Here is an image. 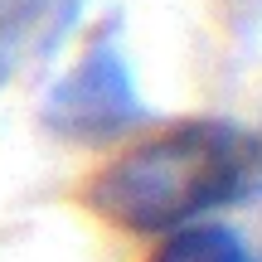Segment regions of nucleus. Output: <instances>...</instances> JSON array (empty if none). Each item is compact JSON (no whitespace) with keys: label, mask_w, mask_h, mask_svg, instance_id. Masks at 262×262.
I'll return each mask as SVG.
<instances>
[{"label":"nucleus","mask_w":262,"mask_h":262,"mask_svg":"<svg viewBox=\"0 0 262 262\" xmlns=\"http://www.w3.org/2000/svg\"><path fill=\"white\" fill-rule=\"evenodd\" d=\"M39 117L54 136L78 141V146H97V141L131 131L141 122V93H136L126 58L112 44H93L49 88Z\"/></svg>","instance_id":"f03ea898"},{"label":"nucleus","mask_w":262,"mask_h":262,"mask_svg":"<svg viewBox=\"0 0 262 262\" xmlns=\"http://www.w3.org/2000/svg\"><path fill=\"white\" fill-rule=\"evenodd\" d=\"M150 262H248V248L233 228L224 224H189L165 233Z\"/></svg>","instance_id":"7ed1b4c3"},{"label":"nucleus","mask_w":262,"mask_h":262,"mask_svg":"<svg viewBox=\"0 0 262 262\" xmlns=\"http://www.w3.org/2000/svg\"><path fill=\"white\" fill-rule=\"evenodd\" d=\"M262 170V141L238 122H180L107 160L88 185V209L122 233H175L233 204Z\"/></svg>","instance_id":"f257e3e1"}]
</instances>
